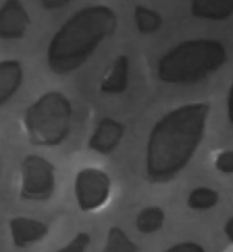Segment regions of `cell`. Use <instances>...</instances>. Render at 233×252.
Segmentation results:
<instances>
[{
    "mask_svg": "<svg viewBox=\"0 0 233 252\" xmlns=\"http://www.w3.org/2000/svg\"><path fill=\"white\" fill-rule=\"evenodd\" d=\"M208 112L207 103H190L155 125L146 152V171L152 182L169 181L186 166L203 140Z\"/></svg>",
    "mask_w": 233,
    "mask_h": 252,
    "instance_id": "cell-1",
    "label": "cell"
},
{
    "mask_svg": "<svg viewBox=\"0 0 233 252\" xmlns=\"http://www.w3.org/2000/svg\"><path fill=\"white\" fill-rule=\"evenodd\" d=\"M117 29V16L110 7L93 5L74 14L54 34L47 61L55 74H68L87 62L105 38Z\"/></svg>",
    "mask_w": 233,
    "mask_h": 252,
    "instance_id": "cell-2",
    "label": "cell"
},
{
    "mask_svg": "<svg viewBox=\"0 0 233 252\" xmlns=\"http://www.w3.org/2000/svg\"><path fill=\"white\" fill-rule=\"evenodd\" d=\"M227 61V52L220 41L190 39L164 54L157 74L168 84H194L217 71Z\"/></svg>",
    "mask_w": 233,
    "mask_h": 252,
    "instance_id": "cell-3",
    "label": "cell"
},
{
    "mask_svg": "<svg viewBox=\"0 0 233 252\" xmlns=\"http://www.w3.org/2000/svg\"><path fill=\"white\" fill-rule=\"evenodd\" d=\"M73 107L65 95L51 91L42 95L25 112V127L29 142L38 147H56L70 130Z\"/></svg>",
    "mask_w": 233,
    "mask_h": 252,
    "instance_id": "cell-4",
    "label": "cell"
},
{
    "mask_svg": "<svg viewBox=\"0 0 233 252\" xmlns=\"http://www.w3.org/2000/svg\"><path fill=\"white\" fill-rule=\"evenodd\" d=\"M55 189L54 166L39 155H27L22 161L21 197L28 201H47Z\"/></svg>",
    "mask_w": 233,
    "mask_h": 252,
    "instance_id": "cell-5",
    "label": "cell"
},
{
    "mask_svg": "<svg viewBox=\"0 0 233 252\" xmlns=\"http://www.w3.org/2000/svg\"><path fill=\"white\" fill-rule=\"evenodd\" d=\"M110 191V180L98 169L81 170L76 176L75 194L82 212H91L105 203Z\"/></svg>",
    "mask_w": 233,
    "mask_h": 252,
    "instance_id": "cell-6",
    "label": "cell"
},
{
    "mask_svg": "<svg viewBox=\"0 0 233 252\" xmlns=\"http://www.w3.org/2000/svg\"><path fill=\"white\" fill-rule=\"evenodd\" d=\"M31 20L20 0H6L0 10V36L2 39H20L26 34Z\"/></svg>",
    "mask_w": 233,
    "mask_h": 252,
    "instance_id": "cell-7",
    "label": "cell"
},
{
    "mask_svg": "<svg viewBox=\"0 0 233 252\" xmlns=\"http://www.w3.org/2000/svg\"><path fill=\"white\" fill-rule=\"evenodd\" d=\"M124 126L112 118H103L88 140V148L100 154H110L122 142Z\"/></svg>",
    "mask_w": 233,
    "mask_h": 252,
    "instance_id": "cell-8",
    "label": "cell"
},
{
    "mask_svg": "<svg viewBox=\"0 0 233 252\" xmlns=\"http://www.w3.org/2000/svg\"><path fill=\"white\" fill-rule=\"evenodd\" d=\"M10 230L14 245L24 249L46 238L48 234V226L39 220L16 217L10 221Z\"/></svg>",
    "mask_w": 233,
    "mask_h": 252,
    "instance_id": "cell-9",
    "label": "cell"
},
{
    "mask_svg": "<svg viewBox=\"0 0 233 252\" xmlns=\"http://www.w3.org/2000/svg\"><path fill=\"white\" fill-rule=\"evenodd\" d=\"M190 10L198 19L222 21L233 15V0H191Z\"/></svg>",
    "mask_w": 233,
    "mask_h": 252,
    "instance_id": "cell-10",
    "label": "cell"
},
{
    "mask_svg": "<svg viewBox=\"0 0 233 252\" xmlns=\"http://www.w3.org/2000/svg\"><path fill=\"white\" fill-rule=\"evenodd\" d=\"M22 83V66L17 61H4L0 64V102L12 97Z\"/></svg>",
    "mask_w": 233,
    "mask_h": 252,
    "instance_id": "cell-11",
    "label": "cell"
},
{
    "mask_svg": "<svg viewBox=\"0 0 233 252\" xmlns=\"http://www.w3.org/2000/svg\"><path fill=\"white\" fill-rule=\"evenodd\" d=\"M128 76H129V59L127 56H119L103 80L101 90L105 94L124 93L128 86Z\"/></svg>",
    "mask_w": 233,
    "mask_h": 252,
    "instance_id": "cell-12",
    "label": "cell"
},
{
    "mask_svg": "<svg viewBox=\"0 0 233 252\" xmlns=\"http://www.w3.org/2000/svg\"><path fill=\"white\" fill-rule=\"evenodd\" d=\"M134 21L139 32L142 34L155 33L161 29L162 24H163L162 16L158 12L146 6H142V5L135 6Z\"/></svg>",
    "mask_w": 233,
    "mask_h": 252,
    "instance_id": "cell-13",
    "label": "cell"
},
{
    "mask_svg": "<svg viewBox=\"0 0 233 252\" xmlns=\"http://www.w3.org/2000/svg\"><path fill=\"white\" fill-rule=\"evenodd\" d=\"M164 213L158 207H147L137 216L135 225L142 234H152L161 230L163 226Z\"/></svg>",
    "mask_w": 233,
    "mask_h": 252,
    "instance_id": "cell-14",
    "label": "cell"
},
{
    "mask_svg": "<svg viewBox=\"0 0 233 252\" xmlns=\"http://www.w3.org/2000/svg\"><path fill=\"white\" fill-rule=\"evenodd\" d=\"M220 201V194L208 187H198L188 197V207L196 211H205L215 207Z\"/></svg>",
    "mask_w": 233,
    "mask_h": 252,
    "instance_id": "cell-15",
    "label": "cell"
},
{
    "mask_svg": "<svg viewBox=\"0 0 233 252\" xmlns=\"http://www.w3.org/2000/svg\"><path fill=\"white\" fill-rule=\"evenodd\" d=\"M102 252H140V250L122 229L113 226L108 231L107 243Z\"/></svg>",
    "mask_w": 233,
    "mask_h": 252,
    "instance_id": "cell-16",
    "label": "cell"
},
{
    "mask_svg": "<svg viewBox=\"0 0 233 252\" xmlns=\"http://www.w3.org/2000/svg\"><path fill=\"white\" fill-rule=\"evenodd\" d=\"M91 238L87 233H78L73 240L55 252H86Z\"/></svg>",
    "mask_w": 233,
    "mask_h": 252,
    "instance_id": "cell-17",
    "label": "cell"
},
{
    "mask_svg": "<svg viewBox=\"0 0 233 252\" xmlns=\"http://www.w3.org/2000/svg\"><path fill=\"white\" fill-rule=\"evenodd\" d=\"M216 169L222 174H233V150H226L218 154L215 161Z\"/></svg>",
    "mask_w": 233,
    "mask_h": 252,
    "instance_id": "cell-18",
    "label": "cell"
},
{
    "mask_svg": "<svg viewBox=\"0 0 233 252\" xmlns=\"http://www.w3.org/2000/svg\"><path fill=\"white\" fill-rule=\"evenodd\" d=\"M164 252H205L199 244L195 243H181L172 246Z\"/></svg>",
    "mask_w": 233,
    "mask_h": 252,
    "instance_id": "cell-19",
    "label": "cell"
},
{
    "mask_svg": "<svg viewBox=\"0 0 233 252\" xmlns=\"http://www.w3.org/2000/svg\"><path fill=\"white\" fill-rule=\"evenodd\" d=\"M42 6L47 10H55L68 5L71 0H39Z\"/></svg>",
    "mask_w": 233,
    "mask_h": 252,
    "instance_id": "cell-20",
    "label": "cell"
},
{
    "mask_svg": "<svg viewBox=\"0 0 233 252\" xmlns=\"http://www.w3.org/2000/svg\"><path fill=\"white\" fill-rule=\"evenodd\" d=\"M227 113H228V120L233 125V83L231 85L230 91H228V97H227Z\"/></svg>",
    "mask_w": 233,
    "mask_h": 252,
    "instance_id": "cell-21",
    "label": "cell"
},
{
    "mask_svg": "<svg viewBox=\"0 0 233 252\" xmlns=\"http://www.w3.org/2000/svg\"><path fill=\"white\" fill-rule=\"evenodd\" d=\"M225 234L226 236H227L228 240H230L231 243H233V217L228 219L227 223H226Z\"/></svg>",
    "mask_w": 233,
    "mask_h": 252,
    "instance_id": "cell-22",
    "label": "cell"
}]
</instances>
